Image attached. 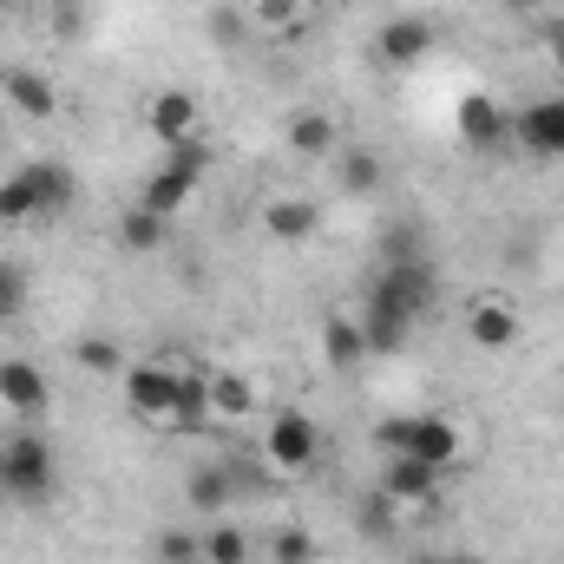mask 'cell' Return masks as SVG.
Instances as JSON below:
<instances>
[{
	"instance_id": "1",
	"label": "cell",
	"mask_w": 564,
	"mask_h": 564,
	"mask_svg": "<svg viewBox=\"0 0 564 564\" xmlns=\"http://www.w3.org/2000/svg\"><path fill=\"white\" fill-rule=\"evenodd\" d=\"M204 381L197 368H171V361H132L119 375L126 388V408L151 426H171V433H197L204 426Z\"/></svg>"
},
{
	"instance_id": "2",
	"label": "cell",
	"mask_w": 564,
	"mask_h": 564,
	"mask_svg": "<svg viewBox=\"0 0 564 564\" xmlns=\"http://www.w3.org/2000/svg\"><path fill=\"white\" fill-rule=\"evenodd\" d=\"M53 486H59L53 440L33 433V426H13L0 440V506H46Z\"/></svg>"
},
{
	"instance_id": "3",
	"label": "cell",
	"mask_w": 564,
	"mask_h": 564,
	"mask_svg": "<svg viewBox=\"0 0 564 564\" xmlns=\"http://www.w3.org/2000/svg\"><path fill=\"white\" fill-rule=\"evenodd\" d=\"M73 204V171L53 158H33L20 171L0 177V224H33V217H59Z\"/></svg>"
},
{
	"instance_id": "4",
	"label": "cell",
	"mask_w": 564,
	"mask_h": 564,
	"mask_svg": "<svg viewBox=\"0 0 564 564\" xmlns=\"http://www.w3.org/2000/svg\"><path fill=\"white\" fill-rule=\"evenodd\" d=\"M210 177V144L204 139H184V144H171L164 158H158V171L144 177V191H139V204H151L158 217H177L191 197H197V184Z\"/></svg>"
},
{
	"instance_id": "5",
	"label": "cell",
	"mask_w": 564,
	"mask_h": 564,
	"mask_svg": "<svg viewBox=\"0 0 564 564\" xmlns=\"http://www.w3.org/2000/svg\"><path fill=\"white\" fill-rule=\"evenodd\" d=\"M381 453H408V459H426V466H453L459 459V421L446 414H388L375 426Z\"/></svg>"
},
{
	"instance_id": "6",
	"label": "cell",
	"mask_w": 564,
	"mask_h": 564,
	"mask_svg": "<svg viewBox=\"0 0 564 564\" xmlns=\"http://www.w3.org/2000/svg\"><path fill=\"white\" fill-rule=\"evenodd\" d=\"M263 459H270L276 473H308V466L322 459V426L308 421L302 408H276L270 426H263Z\"/></svg>"
},
{
	"instance_id": "7",
	"label": "cell",
	"mask_w": 564,
	"mask_h": 564,
	"mask_svg": "<svg viewBox=\"0 0 564 564\" xmlns=\"http://www.w3.org/2000/svg\"><path fill=\"white\" fill-rule=\"evenodd\" d=\"M381 492H388L401 512H433L440 492H446V466H426V459H408V453H388V466H381Z\"/></svg>"
},
{
	"instance_id": "8",
	"label": "cell",
	"mask_w": 564,
	"mask_h": 564,
	"mask_svg": "<svg viewBox=\"0 0 564 564\" xmlns=\"http://www.w3.org/2000/svg\"><path fill=\"white\" fill-rule=\"evenodd\" d=\"M368 289L388 295V302H401V308L421 322L426 308H433V295H440V270H433V257H401V263H381Z\"/></svg>"
},
{
	"instance_id": "9",
	"label": "cell",
	"mask_w": 564,
	"mask_h": 564,
	"mask_svg": "<svg viewBox=\"0 0 564 564\" xmlns=\"http://www.w3.org/2000/svg\"><path fill=\"white\" fill-rule=\"evenodd\" d=\"M512 144H519L525 158H539V164L564 158V93L519 106V112H512Z\"/></svg>"
},
{
	"instance_id": "10",
	"label": "cell",
	"mask_w": 564,
	"mask_h": 564,
	"mask_svg": "<svg viewBox=\"0 0 564 564\" xmlns=\"http://www.w3.org/2000/svg\"><path fill=\"white\" fill-rule=\"evenodd\" d=\"M433 46H440V26H433L426 13H394V20L375 33V59H381L388 73H408V66H421Z\"/></svg>"
},
{
	"instance_id": "11",
	"label": "cell",
	"mask_w": 564,
	"mask_h": 564,
	"mask_svg": "<svg viewBox=\"0 0 564 564\" xmlns=\"http://www.w3.org/2000/svg\"><path fill=\"white\" fill-rule=\"evenodd\" d=\"M46 401H53V381H46V368L40 361H20V355H7L0 361V414H13V421H40L46 414Z\"/></svg>"
},
{
	"instance_id": "12",
	"label": "cell",
	"mask_w": 564,
	"mask_h": 564,
	"mask_svg": "<svg viewBox=\"0 0 564 564\" xmlns=\"http://www.w3.org/2000/svg\"><path fill=\"white\" fill-rule=\"evenodd\" d=\"M453 126H459V144H466V151H499V144H512V112H506L492 93H466L459 112H453Z\"/></svg>"
},
{
	"instance_id": "13",
	"label": "cell",
	"mask_w": 564,
	"mask_h": 564,
	"mask_svg": "<svg viewBox=\"0 0 564 564\" xmlns=\"http://www.w3.org/2000/svg\"><path fill=\"white\" fill-rule=\"evenodd\" d=\"M466 335H473V348L506 355V348H519L525 322H519V308H512L506 295H473V308H466Z\"/></svg>"
},
{
	"instance_id": "14",
	"label": "cell",
	"mask_w": 564,
	"mask_h": 564,
	"mask_svg": "<svg viewBox=\"0 0 564 564\" xmlns=\"http://www.w3.org/2000/svg\"><path fill=\"white\" fill-rule=\"evenodd\" d=\"M197 119H204V112H197V99H191V93H177V86L151 93V106H144V132L164 144V151H171V144H184V139H197Z\"/></svg>"
},
{
	"instance_id": "15",
	"label": "cell",
	"mask_w": 564,
	"mask_h": 564,
	"mask_svg": "<svg viewBox=\"0 0 564 564\" xmlns=\"http://www.w3.org/2000/svg\"><path fill=\"white\" fill-rule=\"evenodd\" d=\"M361 341H368V355H401L408 348V328H414V315L401 308V302H388V295H375L368 289V302H361Z\"/></svg>"
},
{
	"instance_id": "16",
	"label": "cell",
	"mask_w": 564,
	"mask_h": 564,
	"mask_svg": "<svg viewBox=\"0 0 564 564\" xmlns=\"http://www.w3.org/2000/svg\"><path fill=\"white\" fill-rule=\"evenodd\" d=\"M257 414V381L250 375H210L204 381V421H217V426H237V421H250Z\"/></svg>"
},
{
	"instance_id": "17",
	"label": "cell",
	"mask_w": 564,
	"mask_h": 564,
	"mask_svg": "<svg viewBox=\"0 0 564 564\" xmlns=\"http://www.w3.org/2000/svg\"><path fill=\"white\" fill-rule=\"evenodd\" d=\"M0 99L20 112V119H53V86H46V73H33V66H0Z\"/></svg>"
},
{
	"instance_id": "18",
	"label": "cell",
	"mask_w": 564,
	"mask_h": 564,
	"mask_svg": "<svg viewBox=\"0 0 564 564\" xmlns=\"http://www.w3.org/2000/svg\"><path fill=\"white\" fill-rule=\"evenodd\" d=\"M263 230L276 243H308L322 230V204H308V197H270L263 204Z\"/></svg>"
},
{
	"instance_id": "19",
	"label": "cell",
	"mask_w": 564,
	"mask_h": 564,
	"mask_svg": "<svg viewBox=\"0 0 564 564\" xmlns=\"http://www.w3.org/2000/svg\"><path fill=\"white\" fill-rule=\"evenodd\" d=\"M282 139H289V151H295V158H335V151H341V139H335V119H328V112H315V106L289 112Z\"/></svg>"
},
{
	"instance_id": "20",
	"label": "cell",
	"mask_w": 564,
	"mask_h": 564,
	"mask_svg": "<svg viewBox=\"0 0 564 564\" xmlns=\"http://www.w3.org/2000/svg\"><path fill=\"white\" fill-rule=\"evenodd\" d=\"M381 177H388L381 151H368V144H341V151H335V184H341L348 197H375Z\"/></svg>"
},
{
	"instance_id": "21",
	"label": "cell",
	"mask_w": 564,
	"mask_h": 564,
	"mask_svg": "<svg viewBox=\"0 0 564 564\" xmlns=\"http://www.w3.org/2000/svg\"><path fill=\"white\" fill-rule=\"evenodd\" d=\"M322 361H328L335 375H348V368L368 361V341H361V322H355V315H328V322H322Z\"/></svg>"
},
{
	"instance_id": "22",
	"label": "cell",
	"mask_w": 564,
	"mask_h": 564,
	"mask_svg": "<svg viewBox=\"0 0 564 564\" xmlns=\"http://www.w3.org/2000/svg\"><path fill=\"white\" fill-rule=\"evenodd\" d=\"M171 224H177V217H158L151 204H132V210H119V243L139 250V257H151V250L171 243Z\"/></svg>"
},
{
	"instance_id": "23",
	"label": "cell",
	"mask_w": 564,
	"mask_h": 564,
	"mask_svg": "<svg viewBox=\"0 0 564 564\" xmlns=\"http://www.w3.org/2000/svg\"><path fill=\"white\" fill-rule=\"evenodd\" d=\"M230 499H237V466L230 459H210V466L191 473V506L197 512H230Z\"/></svg>"
},
{
	"instance_id": "24",
	"label": "cell",
	"mask_w": 564,
	"mask_h": 564,
	"mask_svg": "<svg viewBox=\"0 0 564 564\" xmlns=\"http://www.w3.org/2000/svg\"><path fill=\"white\" fill-rule=\"evenodd\" d=\"M204 564H250V532L230 525V519H217L204 532Z\"/></svg>"
},
{
	"instance_id": "25",
	"label": "cell",
	"mask_w": 564,
	"mask_h": 564,
	"mask_svg": "<svg viewBox=\"0 0 564 564\" xmlns=\"http://www.w3.org/2000/svg\"><path fill=\"white\" fill-rule=\"evenodd\" d=\"M315 552H322V545H315L308 525H276V532H270V564H315Z\"/></svg>"
},
{
	"instance_id": "26",
	"label": "cell",
	"mask_w": 564,
	"mask_h": 564,
	"mask_svg": "<svg viewBox=\"0 0 564 564\" xmlns=\"http://www.w3.org/2000/svg\"><path fill=\"white\" fill-rule=\"evenodd\" d=\"M361 532H368V539H394V532H401V506H394L381 486L361 499Z\"/></svg>"
},
{
	"instance_id": "27",
	"label": "cell",
	"mask_w": 564,
	"mask_h": 564,
	"mask_svg": "<svg viewBox=\"0 0 564 564\" xmlns=\"http://www.w3.org/2000/svg\"><path fill=\"white\" fill-rule=\"evenodd\" d=\"M73 355H79V368H93V375H126V355H119L106 335H79Z\"/></svg>"
},
{
	"instance_id": "28",
	"label": "cell",
	"mask_w": 564,
	"mask_h": 564,
	"mask_svg": "<svg viewBox=\"0 0 564 564\" xmlns=\"http://www.w3.org/2000/svg\"><path fill=\"white\" fill-rule=\"evenodd\" d=\"M158 564H204V539H191V532H158Z\"/></svg>"
},
{
	"instance_id": "29",
	"label": "cell",
	"mask_w": 564,
	"mask_h": 564,
	"mask_svg": "<svg viewBox=\"0 0 564 564\" xmlns=\"http://www.w3.org/2000/svg\"><path fill=\"white\" fill-rule=\"evenodd\" d=\"M401 257H426V243H421L414 224H394V230L381 237V263H401Z\"/></svg>"
},
{
	"instance_id": "30",
	"label": "cell",
	"mask_w": 564,
	"mask_h": 564,
	"mask_svg": "<svg viewBox=\"0 0 564 564\" xmlns=\"http://www.w3.org/2000/svg\"><path fill=\"white\" fill-rule=\"evenodd\" d=\"M26 308V276H20V263H0V322H13Z\"/></svg>"
},
{
	"instance_id": "31",
	"label": "cell",
	"mask_w": 564,
	"mask_h": 564,
	"mask_svg": "<svg viewBox=\"0 0 564 564\" xmlns=\"http://www.w3.org/2000/svg\"><path fill=\"white\" fill-rule=\"evenodd\" d=\"M539 46H545V59L564 73V13H552V20L539 26Z\"/></svg>"
},
{
	"instance_id": "32",
	"label": "cell",
	"mask_w": 564,
	"mask_h": 564,
	"mask_svg": "<svg viewBox=\"0 0 564 564\" xmlns=\"http://www.w3.org/2000/svg\"><path fill=\"white\" fill-rule=\"evenodd\" d=\"M295 13H302V0H257L263 26H295Z\"/></svg>"
},
{
	"instance_id": "33",
	"label": "cell",
	"mask_w": 564,
	"mask_h": 564,
	"mask_svg": "<svg viewBox=\"0 0 564 564\" xmlns=\"http://www.w3.org/2000/svg\"><path fill=\"white\" fill-rule=\"evenodd\" d=\"M499 7H506V13H539L545 0H499Z\"/></svg>"
},
{
	"instance_id": "34",
	"label": "cell",
	"mask_w": 564,
	"mask_h": 564,
	"mask_svg": "<svg viewBox=\"0 0 564 564\" xmlns=\"http://www.w3.org/2000/svg\"><path fill=\"white\" fill-rule=\"evenodd\" d=\"M426 564H479V558H459V552H440V558H426Z\"/></svg>"
},
{
	"instance_id": "35",
	"label": "cell",
	"mask_w": 564,
	"mask_h": 564,
	"mask_svg": "<svg viewBox=\"0 0 564 564\" xmlns=\"http://www.w3.org/2000/svg\"><path fill=\"white\" fill-rule=\"evenodd\" d=\"M0 7H13V0H0Z\"/></svg>"
}]
</instances>
